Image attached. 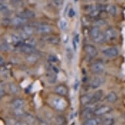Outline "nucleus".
I'll use <instances>...</instances> for the list:
<instances>
[{
	"label": "nucleus",
	"instance_id": "obj_1",
	"mask_svg": "<svg viewBox=\"0 0 125 125\" xmlns=\"http://www.w3.org/2000/svg\"><path fill=\"white\" fill-rule=\"evenodd\" d=\"M90 35L92 40L96 43H102L105 42L104 35L100 30L98 26L92 27L90 30Z\"/></svg>",
	"mask_w": 125,
	"mask_h": 125
},
{
	"label": "nucleus",
	"instance_id": "obj_2",
	"mask_svg": "<svg viewBox=\"0 0 125 125\" xmlns=\"http://www.w3.org/2000/svg\"><path fill=\"white\" fill-rule=\"evenodd\" d=\"M34 31H35L34 28L31 25H25L22 28V31L19 35L24 41L33 35Z\"/></svg>",
	"mask_w": 125,
	"mask_h": 125
},
{
	"label": "nucleus",
	"instance_id": "obj_3",
	"mask_svg": "<svg viewBox=\"0 0 125 125\" xmlns=\"http://www.w3.org/2000/svg\"><path fill=\"white\" fill-rule=\"evenodd\" d=\"M104 35L105 42H110L116 39L117 32L115 30V29L111 27H109L104 32Z\"/></svg>",
	"mask_w": 125,
	"mask_h": 125
},
{
	"label": "nucleus",
	"instance_id": "obj_4",
	"mask_svg": "<svg viewBox=\"0 0 125 125\" xmlns=\"http://www.w3.org/2000/svg\"><path fill=\"white\" fill-rule=\"evenodd\" d=\"M102 54L107 58H115L119 55V51L117 47H109L102 51Z\"/></svg>",
	"mask_w": 125,
	"mask_h": 125
},
{
	"label": "nucleus",
	"instance_id": "obj_5",
	"mask_svg": "<svg viewBox=\"0 0 125 125\" xmlns=\"http://www.w3.org/2000/svg\"><path fill=\"white\" fill-rule=\"evenodd\" d=\"M20 51L22 53L26 54L27 55L28 54H31L37 53V51L35 47L28 45V44H26V43H24L20 47Z\"/></svg>",
	"mask_w": 125,
	"mask_h": 125
},
{
	"label": "nucleus",
	"instance_id": "obj_6",
	"mask_svg": "<svg viewBox=\"0 0 125 125\" xmlns=\"http://www.w3.org/2000/svg\"><path fill=\"white\" fill-rule=\"evenodd\" d=\"M53 105L58 111H63L67 107V102L61 98H56L53 100Z\"/></svg>",
	"mask_w": 125,
	"mask_h": 125
},
{
	"label": "nucleus",
	"instance_id": "obj_7",
	"mask_svg": "<svg viewBox=\"0 0 125 125\" xmlns=\"http://www.w3.org/2000/svg\"><path fill=\"white\" fill-rule=\"evenodd\" d=\"M84 51L88 56L91 58H94L98 55V52L96 48L92 45H86L84 46Z\"/></svg>",
	"mask_w": 125,
	"mask_h": 125
},
{
	"label": "nucleus",
	"instance_id": "obj_8",
	"mask_svg": "<svg viewBox=\"0 0 125 125\" xmlns=\"http://www.w3.org/2000/svg\"><path fill=\"white\" fill-rule=\"evenodd\" d=\"M36 31L37 33L41 34H49L52 31V28L46 24H41L37 26L36 28Z\"/></svg>",
	"mask_w": 125,
	"mask_h": 125
},
{
	"label": "nucleus",
	"instance_id": "obj_9",
	"mask_svg": "<svg viewBox=\"0 0 125 125\" xmlns=\"http://www.w3.org/2000/svg\"><path fill=\"white\" fill-rule=\"evenodd\" d=\"M54 92L60 96H66L68 94V88L64 84H58L56 86H55Z\"/></svg>",
	"mask_w": 125,
	"mask_h": 125
},
{
	"label": "nucleus",
	"instance_id": "obj_10",
	"mask_svg": "<svg viewBox=\"0 0 125 125\" xmlns=\"http://www.w3.org/2000/svg\"><path fill=\"white\" fill-rule=\"evenodd\" d=\"M105 68L104 64L102 62H95L92 64L91 66V70L92 72L95 74H101L104 72Z\"/></svg>",
	"mask_w": 125,
	"mask_h": 125
},
{
	"label": "nucleus",
	"instance_id": "obj_11",
	"mask_svg": "<svg viewBox=\"0 0 125 125\" xmlns=\"http://www.w3.org/2000/svg\"><path fill=\"white\" fill-rule=\"evenodd\" d=\"M46 75H47V81L49 84H55L57 81V75L52 71L51 68H49L47 70Z\"/></svg>",
	"mask_w": 125,
	"mask_h": 125
},
{
	"label": "nucleus",
	"instance_id": "obj_12",
	"mask_svg": "<svg viewBox=\"0 0 125 125\" xmlns=\"http://www.w3.org/2000/svg\"><path fill=\"white\" fill-rule=\"evenodd\" d=\"M17 16L22 17V18L26 19H33L35 17V13L31 10H26L18 12Z\"/></svg>",
	"mask_w": 125,
	"mask_h": 125
},
{
	"label": "nucleus",
	"instance_id": "obj_13",
	"mask_svg": "<svg viewBox=\"0 0 125 125\" xmlns=\"http://www.w3.org/2000/svg\"><path fill=\"white\" fill-rule=\"evenodd\" d=\"M11 41L14 47H21V46L24 44V40H23L20 35L17 34H12L11 35Z\"/></svg>",
	"mask_w": 125,
	"mask_h": 125
},
{
	"label": "nucleus",
	"instance_id": "obj_14",
	"mask_svg": "<svg viewBox=\"0 0 125 125\" xmlns=\"http://www.w3.org/2000/svg\"><path fill=\"white\" fill-rule=\"evenodd\" d=\"M102 79L100 77H94L90 81V87L92 89H97L102 84Z\"/></svg>",
	"mask_w": 125,
	"mask_h": 125
},
{
	"label": "nucleus",
	"instance_id": "obj_15",
	"mask_svg": "<svg viewBox=\"0 0 125 125\" xmlns=\"http://www.w3.org/2000/svg\"><path fill=\"white\" fill-rule=\"evenodd\" d=\"M103 94H104V92L102 90H98L96 92H95L94 94H93L92 100L90 102V104H94L98 102L101 100V98H102Z\"/></svg>",
	"mask_w": 125,
	"mask_h": 125
},
{
	"label": "nucleus",
	"instance_id": "obj_16",
	"mask_svg": "<svg viewBox=\"0 0 125 125\" xmlns=\"http://www.w3.org/2000/svg\"><path fill=\"white\" fill-rule=\"evenodd\" d=\"M26 61L29 64H33L37 63L39 60V56L38 54H28L25 57Z\"/></svg>",
	"mask_w": 125,
	"mask_h": 125
},
{
	"label": "nucleus",
	"instance_id": "obj_17",
	"mask_svg": "<svg viewBox=\"0 0 125 125\" xmlns=\"http://www.w3.org/2000/svg\"><path fill=\"white\" fill-rule=\"evenodd\" d=\"M111 108L110 107L104 105V106L100 107L99 108L96 109L94 111V114L96 115H102L104 114H105L107 113H109L111 111Z\"/></svg>",
	"mask_w": 125,
	"mask_h": 125
},
{
	"label": "nucleus",
	"instance_id": "obj_18",
	"mask_svg": "<svg viewBox=\"0 0 125 125\" xmlns=\"http://www.w3.org/2000/svg\"><path fill=\"white\" fill-rule=\"evenodd\" d=\"M93 94H86L81 97L80 102L83 105H88L90 104V102L92 100V98Z\"/></svg>",
	"mask_w": 125,
	"mask_h": 125
},
{
	"label": "nucleus",
	"instance_id": "obj_19",
	"mask_svg": "<svg viewBox=\"0 0 125 125\" xmlns=\"http://www.w3.org/2000/svg\"><path fill=\"white\" fill-rule=\"evenodd\" d=\"M27 20L28 19H24L22 17L17 16L16 17H14L12 21V24L14 26H22V25L25 24L27 22Z\"/></svg>",
	"mask_w": 125,
	"mask_h": 125
},
{
	"label": "nucleus",
	"instance_id": "obj_20",
	"mask_svg": "<svg viewBox=\"0 0 125 125\" xmlns=\"http://www.w3.org/2000/svg\"><path fill=\"white\" fill-rule=\"evenodd\" d=\"M45 41L51 45H58L60 43V39L55 36H47L45 37Z\"/></svg>",
	"mask_w": 125,
	"mask_h": 125
},
{
	"label": "nucleus",
	"instance_id": "obj_21",
	"mask_svg": "<svg viewBox=\"0 0 125 125\" xmlns=\"http://www.w3.org/2000/svg\"><path fill=\"white\" fill-rule=\"evenodd\" d=\"M106 100L109 103H114L118 99V96L116 94V92H110L108 93V94L106 96Z\"/></svg>",
	"mask_w": 125,
	"mask_h": 125
},
{
	"label": "nucleus",
	"instance_id": "obj_22",
	"mask_svg": "<svg viewBox=\"0 0 125 125\" xmlns=\"http://www.w3.org/2000/svg\"><path fill=\"white\" fill-rule=\"evenodd\" d=\"M24 105V102L22 99H15L12 101V105L14 109H20L22 108V107Z\"/></svg>",
	"mask_w": 125,
	"mask_h": 125
},
{
	"label": "nucleus",
	"instance_id": "obj_23",
	"mask_svg": "<svg viewBox=\"0 0 125 125\" xmlns=\"http://www.w3.org/2000/svg\"><path fill=\"white\" fill-rule=\"evenodd\" d=\"M101 13H102V11L98 9H95V10H92L91 12H90V14H89V18L92 20H98L99 19V17L101 15Z\"/></svg>",
	"mask_w": 125,
	"mask_h": 125
},
{
	"label": "nucleus",
	"instance_id": "obj_24",
	"mask_svg": "<svg viewBox=\"0 0 125 125\" xmlns=\"http://www.w3.org/2000/svg\"><path fill=\"white\" fill-rule=\"evenodd\" d=\"M105 12H108L112 16H115L117 14V8L115 5H106L105 8Z\"/></svg>",
	"mask_w": 125,
	"mask_h": 125
},
{
	"label": "nucleus",
	"instance_id": "obj_25",
	"mask_svg": "<svg viewBox=\"0 0 125 125\" xmlns=\"http://www.w3.org/2000/svg\"><path fill=\"white\" fill-rule=\"evenodd\" d=\"M93 112L94 113V111H93V108L90 107H88L84 109V110L82 111V117L84 118H88L91 116Z\"/></svg>",
	"mask_w": 125,
	"mask_h": 125
},
{
	"label": "nucleus",
	"instance_id": "obj_26",
	"mask_svg": "<svg viewBox=\"0 0 125 125\" xmlns=\"http://www.w3.org/2000/svg\"><path fill=\"white\" fill-rule=\"evenodd\" d=\"M100 123V119H88L84 123L83 125H98Z\"/></svg>",
	"mask_w": 125,
	"mask_h": 125
},
{
	"label": "nucleus",
	"instance_id": "obj_27",
	"mask_svg": "<svg viewBox=\"0 0 125 125\" xmlns=\"http://www.w3.org/2000/svg\"><path fill=\"white\" fill-rule=\"evenodd\" d=\"M0 9H1V12H2L3 14L7 15V14H10V9H9V7H7V5H6L4 4V3H1Z\"/></svg>",
	"mask_w": 125,
	"mask_h": 125
},
{
	"label": "nucleus",
	"instance_id": "obj_28",
	"mask_svg": "<svg viewBox=\"0 0 125 125\" xmlns=\"http://www.w3.org/2000/svg\"><path fill=\"white\" fill-rule=\"evenodd\" d=\"M9 89L10 90V92H12V94H16L19 92V88L17 87V86L14 83H9Z\"/></svg>",
	"mask_w": 125,
	"mask_h": 125
},
{
	"label": "nucleus",
	"instance_id": "obj_29",
	"mask_svg": "<svg viewBox=\"0 0 125 125\" xmlns=\"http://www.w3.org/2000/svg\"><path fill=\"white\" fill-rule=\"evenodd\" d=\"M58 61V58L56 56L54 55V54H50L48 56V62L50 64H54V63L57 62Z\"/></svg>",
	"mask_w": 125,
	"mask_h": 125
},
{
	"label": "nucleus",
	"instance_id": "obj_30",
	"mask_svg": "<svg viewBox=\"0 0 125 125\" xmlns=\"http://www.w3.org/2000/svg\"><path fill=\"white\" fill-rule=\"evenodd\" d=\"M1 51L3 52H7L10 50V46L6 42H3L1 43Z\"/></svg>",
	"mask_w": 125,
	"mask_h": 125
},
{
	"label": "nucleus",
	"instance_id": "obj_31",
	"mask_svg": "<svg viewBox=\"0 0 125 125\" xmlns=\"http://www.w3.org/2000/svg\"><path fill=\"white\" fill-rule=\"evenodd\" d=\"M10 23H12V21L10 19H9L7 17L3 18L1 20V25L3 27H7L10 24Z\"/></svg>",
	"mask_w": 125,
	"mask_h": 125
},
{
	"label": "nucleus",
	"instance_id": "obj_32",
	"mask_svg": "<svg viewBox=\"0 0 125 125\" xmlns=\"http://www.w3.org/2000/svg\"><path fill=\"white\" fill-rule=\"evenodd\" d=\"M56 122L59 125H64L66 123V119L62 116H58L56 117Z\"/></svg>",
	"mask_w": 125,
	"mask_h": 125
},
{
	"label": "nucleus",
	"instance_id": "obj_33",
	"mask_svg": "<svg viewBox=\"0 0 125 125\" xmlns=\"http://www.w3.org/2000/svg\"><path fill=\"white\" fill-rule=\"evenodd\" d=\"M10 3L14 7H20L22 4V0H10Z\"/></svg>",
	"mask_w": 125,
	"mask_h": 125
},
{
	"label": "nucleus",
	"instance_id": "obj_34",
	"mask_svg": "<svg viewBox=\"0 0 125 125\" xmlns=\"http://www.w3.org/2000/svg\"><path fill=\"white\" fill-rule=\"evenodd\" d=\"M113 123H114V119L112 118H107L105 119L102 125H113Z\"/></svg>",
	"mask_w": 125,
	"mask_h": 125
},
{
	"label": "nucleus",
	"instance_id": "obj_35",
	"mask_svg": "<svg viewBox=\"0 0 125 125\" xmlns=\"http://www.w3.org/2000/svg\"><path fill=\"white\" fill-rule=\"evenodd\" d=\"M67 22H66V21L64 20H61L60 22L59 23V26H60V28L62 30H65L67 28Z\"/></svg>",
	"mask_w": 125,
	"mask_h": 125
},
{
	"label": "nucleus",
	"instance_id": "obj_36",
	"mask_svg": "<svg viewBox=\"0 0 125 125\" xmlns=\"http://www.w3.org/2000/svg\"><path fill=\"white\" fill-rule=\"evenodd\" d=\"M52 3L56 7L59 8L63 3V0H52Z\"/></svg>",
	"mask_w": 125,
	"mask_h": 125
},
{
	"label": "nucleus",
	"instance_id": "obj_37",
	"mask_svg": "<svg viewBox=\"0 0 125 125\" xmlns=\"http://www.w3.org/2000/svg\"><path fill=\"white\" fill-rule=\"evenodd\" d=\"M66 55H67L68 59H72V57H73L72 51L70 48L68 47V49H66Z\"/></svg>",
	"mask_w": 125,
	"mask_h": 125
},
{
	"label": "nucleus",
	"instance_id": "obj_38",
	"mask_svg": "<svg viewBox=\"0 0 125 125\" xmlns=\"http://www.w3.org/2000/svg\"><path fill=\"white\" fill-rule=\"evenodd\" d=\"M14 113L17 115V116H22L24 114V111H23L22 109H14Z\"/></svg>",
	"mask_w": 125,
	"mask_h": 125
},
{
	"label": "nucleus",
	"instance_id": "obj_39",
	"mask_svg": "<svg viewBox=\"0 0 125 125\" xmlns=\"http://www.w3.org/2000/svg\"><path fill=\"white\" fill-rule=\"evenodd\" d=\"M50 68H51V69L52 70V71L54 73H56V75H58V73H59V69L58 68V67H56V66H53V65H51V66H50Z\"/></svg>",
	"mask_w": 125,
	"mask_h": 125
},
{
	"label": "nucleus",
	"instance_id": "obj_40",
	"mask_svg": "<svg viewBox=\"0 0 125 125\" xmlns=\"http://www.w3.org/2000/svg\"><path fill=\"white\" fill-rule=\"evenodd\" d=\"M75 15V10L73 8H71L68 11V17H70V18H72V17H73Z\"/></svg>",
	"mask_w": 125,
	"mask_h": 125
},
{
	"label": "nucleus",
	"instance_id": "obj_41",
	"mask_svg": "<svg viewBox=\"0 0 125 125\" xmlns=\"http://www.w3.org/2000/svg\"><path fill=\"white\" fill-rule=\"evenodd\" d=\"M0 93H1V98H2L3 95L5 94V86H3V84H1V90H0Z\"/></svg>",
	"mask_w": 125,
	"mask_h": 125
},
{
	"label": "nucleus",
	"instance_id": "obj_42",
	"mask_svg": "<svg viewBox=\"0 0 125 125\" xmlns=\"http://www.w3.org/2000/svg\"><path fill=\"white\" fill-rule=\"evenodd\" d=\"M79 81L78 79H76L75 83H74V90L77 91L78 90V88H79Z\"/></svg>",
	"mask_w": 125,
	"mask_h": 125
},
{
	"label": "nucleus",
	"instance_id": "obj_43",
	"mask_svg": "<svg viewBox=\"0 0 125 125\" xmlns=\"http://www.w3.org/2000/svg\"><path fill=\"white\" fill-rule=\"evenodd\" d=\"M0 66L1 67H2V66H5V60L3 59V58L1 56V57H0Z\"/></svg>",
	"mask_w": 125,
	"mask_h": 125
},
{
	"label": "nucleus",
	"instance_id": "obj_44",
	"mask_svg": "<svg viewBox=\"0 0 125 125\" xmlns=\"http://www.w3.org/2000/svg\"><path fill=\"white\" fill-rule=\"evenodd\" d=\"M25 125L24 124V123H20V122H19V123H17V124H16V125Z\"/></svg>",
	"mask_w": 125,
	"mask_h": 125
},
{
	"label": "nucleus",
	"instance_id": "obj_45",
	"mask_svg": "<svg viewBox=\"0 0 125 125\" xmlns=\"http://www.w3.org/2000/svg\"><path fill=\"white\" fill-rule=\"evenodd\" d=\"M96 1H106L107 0H96Z\"/></svg>",
	"mask_w": 125,
	"mask_h": 125
},
{
	"label": "nucleus",
	"instance_id": "obj_46",
	"mask_svg": "<svg viewBox=\"0 0 125 125\" xmlns=\"http://www.w3.org/2000/svg\"><path fill=\"white\" fill-rule=\"evenodd\" d=\"M78 1H79V0H74V1H75V2H77Z\"/></svg>",
	"mask_w": 125,
	"mask_h": 125
}]
</instances>
